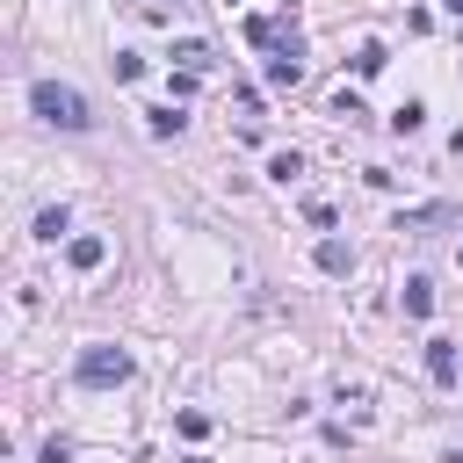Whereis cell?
Masks as SVG:
<instances>
[{
    "instance_id": "cell-8",
    "label": "cell",
    "mask_w": 463,
    "mask_h": 463,
    "mask_svg": "<svg viewBox=\"0 0 463 463\" xmlns=\"http://www.w3.org/2000/svg\"><path fill=\"white\" fill-rule=\"evenodd\" d=\"M318 268H326V275H347V268H354V246L326 239V246H318Z\"/></svg>"
},
{
    "instance_id": "cell-5",
    "label": "cell",
    "mask_w": 463,
    "mask_h": 463,
    "mask_svg": "<svg viewBox=\"0 0 463 463\" xmlns=\"http://www.w3.org/2000/svg\"><path fill=\"white\" fill-rule=\"evenodd\" d=\"M181 123H188V116H181L174 101H159V109H145V130H152V137H181Z\"/></svg>"
},
{
    "instance_id": "cell-6",
    "label": "cell",
    "mask_w": 463,
    "mask_h": 463,
    "mask_svg": "<svg viewBox=\"0 0 463 463\" xmlns=\"http://www.w3.org/2000/svg\"><path fill=\"white\" fill-rule=\"evenodd\" d=\"M101 253H109V246H101L94 232H80V239L65 246V260H72V268H101Z\"/></svg>"
},
{
    "instance_id": "cell-10",
    "label": "cell",
    "mask_w": 463,
    "mask_h": 463,
    "mask_svg": "<svg viewBox=\"0 0 463 463\" xmlns=\"http://www.w3.org/2000/svg\"><path fill=\"white\" fill-rule=\"evenodd\" d=\"M174 58H181L188 72H203V65H210V43H203V36H181V43H174Z\"/></svg>"
},
{
    "instance_id": "cell-4",
    "label": "cell",
    "mask_w": 463,
    "mask_h": 463,
    "mask_svg": "<svg viewBox=\"0 0 463 463\" xmlns=\"http://www.w3.org/2000/svg\"><path fill=\"white\" fill-rule=\"evenodd\" d=\"M427 376L434 383H456V340H427Z\"/></svg>"
},
{
    "instance_id": "cell-14",
    "label": "cell",
    "mask_w": 463,
    "mask_h": 463,
    "mask_svg": "<svg viewBox=\"0 0 463 463\" xmlns=\"http://www.w3.org/2000/svg\"><path fill=\"white\" fill-rule=\"evenodd\" d=\"M441 7H449V14H456V22H463V0H441Z\"/></svg>"
},
{
    "instance_id": "cell-13",
    "label": "cell",
    "mask_w": 463,
    "mask_h": 463,
    "mask_svg": "<svg viewBox=\"0 0 463 463\" xmlns=\"http://www.w3.org/2000/svg\"><path fill=\"white\" fill-rule=\"evenodd\" d=\"M268 174H275V181H297V174H304V159H297V152H275V159H268Z\"/></svg>"
},
{
    "instance_id": "cell-12",
    "label": "cell",
    "mask_w": 463,
    "mask_h": 463,
    "mask_svg": "<svg viewBox=\"0 0 463 463\" xmlns=\"http://www.w3.org/2000/svg\"><path fill=\"white\" fill-rule=\"evenodd\" d=\"M354 72H362V80L383 72V43H362V51H354Z\"/></svg>"
},
{
    "instance_id": "cell-2",
    "label": "cell",
    "mask_w": 463,
    "mask_h": 463,
    "mask_svg": "<svg viewBox=\"0 0 463 463\" xmlns=\"http://www.w3.org/2000/svg\"><path fill=\"white\" fill-rule=\"evenodd\" d=\"M72 376H80L87 391H116V383H130V354H123V347H80Z\"/></svg>"
},
{
    "instance_id": "cell-1",
    "label": "cell",
    "mask_w": 463,
    "mask_h": 463,
    "mask_svg": "<svg viewBox=\"0 0 463 463\" xmlns=\"http://www.w3.org/2000/svg\"><path fill=\"white\" fill-rule=\"evenodd\" d=\"M29 109H36L51 130H94L87 94H80V87H65V80H36V87H29Z\"/></svg>"
},
{
    "instance_id": "cell-11",
    "label": "cell",
    "mask_w": 463,
    "mask_h": 463,
    "mask_svg": "<svg viewBox=\"0 0 463 463\" xmlns=\"http://www.w3.org/2000/svg\"><path fill=\"white\" fill-rule=\"evenodd\" d=\"M420 123H427V109H420V101H405V109H391V130H405V137H412Z\"/></svg>"
},
{
    "instance_id": "cell-9",
    "label": "cell",
    "mask_w": 463,
    "mask_h": 463,
    "mask_svg": "<svg viewBox=\"0 0 463 463\" xmlns=\"http://www.w3.org/2000/svg\"><path fill=\"white\" fill-rule=\"evenodd\" d=\"M405 311H412V318H427V311H434V282H427V275H412V282H405Z\"/></svg>"
},
{
    "instance_id": "cell-7",
    "label": "cell",
    "mask_w": 463,
    "mask_h": 463,
    "mask_svg": "<svg viewBox=\"0 0 463 463\" xmlns=\"http://www.w3.org/2000/svg\"><path fill=\"white\" fill-rule=\"evenodd\" d=\"M65 224H72V217H65V203L36 210V239H51V246H58V239H65Z\"/></svg>"
},
{
    "instance_id": "cell-3",
    "label": "cell",
    "mask_w": 463,
    "mask_h": 463,
    "mask_svg": "<svg viewBox=\"0 0 463 463\" xmlns=\"http://www.w3.org/2000/svg\"><path fill=\"white\" fill-rule=\"evenodd\" d=\"M268 80H275V87H297V80H304V51H297V36L268 58Z\"/></svg>"
}]
</instances>
